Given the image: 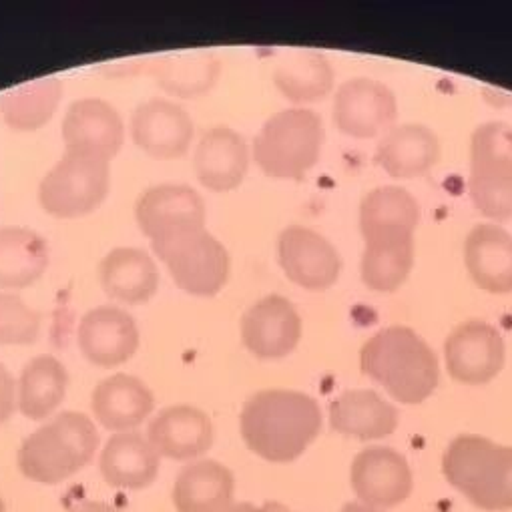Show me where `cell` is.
Returning <instances> with one entry per match:
<instances>
[{
  "mask_svg": "<svg viewBox=\"0 0 512 512\" xmlns=\"http://www.w3.org/2000/svg\"><path fill=\"white\" fill-rule=\"evenodd\" d=\"M155 408L149 386L131 374H113L101 380L91 396V410L97 422L115 432H133Z\"/></svg>",
  "mask_w": 512,
  "mask_h": 512,
  "instance_id": "7402d4cb",
  "label": "cell"
},
{
  "mask_svg": "<svg viewBox=\"0 0 512 512\" xmlns=\"http://www.w3.org/2000/svg\"><path fill=\"white\" fill-rule=\"evenodd\" d=\"M398 420V410L372 390H348L330 406L332 430L358 440L386 438Z\"/></svg>",
  "mask_w": 512,
  "mask_h": 512,
  "instance_id": "484cf974",
  "label": "cell"
},
{
  "mask_svg": "<svg viewBox=\"0 0 512 512\" xmlns=\"http://www.w3.org/2000/svg\"><path fill=\"white\" fill-rule=\"evenodd\" d=\"M61 97L63 83L57 77H43L0 97V115L15 131H37L53 119Z\"/></svg>",
  "mask_w": 512,
  "mask_h": 512,
  "instance_id": "1f68e13d",
  "label": "cell"
},
{
  "mask_svg": "<svg viewBox=\"0 0 512 512\" xmlns=\"http://www.w3.org/2000/svg\"><path fill=\"white\" fill-rule=\"evenodd\" d=\"M398 103L390 87L368 77H356L334 95V125L356 139H374L396 123Z\"/></svg>",
  "mask_w": 512,
  "mask_h": 512,
  "instance_id": "30bf717a",
  "label": "cell"
},
{
  "mask_svg": "<svg viewBox=\"0 0 512 512\" xmlns=\"http://www.w3.org/2000/svg\"><path fill=\"white\" fill-rule=\"evenodd\" d=\"M77 342L83 356L99 368H115L129 362L139 348L135 320L117 306H97L79 324Z\"/></svg>",
  "mask_w": 512,
  "mask_h": 512,
  "instance_id": "2e32d148",
  "label": "cell"
},
{
  "mask_svg": "<svg viewBox=\"0 0 512 512\" xmlns=\"http://www.w3.org/2000/svg\"><path fill=\"white\" fill-rule=\"evenodd\" d=\"M69 372L51 354L35 356L27 362L19 378V410L29 420L49 418L65 400Z\"/></svg>",
  "mask_w": 512,
  "mask_h": 512,
  "instance_id": "f1b7e54d",
  "label": "cell"
},
{
  "mask_svg": "<svg viewBox=\"0 0 512 512\" xmlns=\"http://www.w3.org/2000/svg\"><path fill=\"white\" fill-rule=\"evenodd\" d=\"M274 85L292 103H314L332 93L334 69L320 53L296 51L278 63Z\"/></svg>",
  "mask_w": 512,
  "mask_h": 512,
  "instance_id": "d6a6232c",
  "label": "cell"
},
{
  "mask_svg": "<svg viewBox=\"0 0 512 512\" xmlns=\"http://www.w3.org/2000/svg\"><path fill=\"white\" fill-rule=\"evenodd\" d=\"M247 165L249 149L245 139L225 125L205 131L195 147L193 169L199 183L213 193L237 189L245 179Z\"/></svg>",
  "mask_w": 512,
  "mask_h": 512,
  "instance_id": "ac0fdd59",
  "label": "cell"
},
{
  "mask_svg": "<svg viewBox=\"0 0 512 512\" xmlns=\"http://www.w3.org/2000/svg\"><path fill=\"white\" fill-rule=\"evenodd\" d=\"M468 191L474 207L490 221L512 217V127L490 121L470 139Z\"/></svg>",
  "mask_w": 512,
  "mask_h": 512,
  "instance_id": "52a82bcc",
  "label": "cell"
},
{
  "mask_svg": "<svg viewBox=\"0 0 512 512\" xmlns=\"http://www.w3.org/2000/svg\"><path fill=\"white\" fill-rule=\"evenodd\" d=\"M101 474L113 488L143 490L155 482L161 456L139 432L113 434L101 452Z\"/></svg>",
  "mask_w": 512,
  "mask_h": 512,
  "instance_id": "cb8c5ba5",
  "label": "cell"
},
{
  "mask_svg": "<svg viewBox=\"0 0 512 512\" xmlns=\"http://www.w3.org/2000/svg\"><path fill=\"white\" fill-rule=\"evenodd\" d=\"M99 432L81 412H61L29 434L17 454L21 472L41 484H61L81 472L95 456Z\"/></svg>",
  "mask_w": 512,
  "mask_h": 512,
  "instance_id": "3957f363",
  "label": "cell"
},
{
  "mask_svg": "<svg viewBox=\"0 0 512 512\" xmlns=\"http://www.w3.org/2000/svg\"><path fill=\"white\" fill-rule=\"evenodd\" d=\"M274 512H290V510H286V508L280 506V504H274Z\"/></svg>",
  "mask_w": 512,
  "mask_h": 512,
  "instance_id": "f35d334b",
  "label": "cell"
},
{
  "mask_svg": "<svg viewBox=\"0 0 512 512\" xmlns=\"http://www.w3.org/2000/svg\"><path fill=\"white\" fill-rule=\"evenodd\" d=\"M41 316L19 296L0 292V346H27L39 338Z\"/></svg>",
  "mask_w": 512,
  "mask_h": 512,
  "instance_id": "836d02e7",
  "label": "cell"
},
{
  "mask_svg": "<svg viewBox=\"0 0 512 512\" xmlns=\"http://www.w3.org/2000/svg\"><path fill=\"white\" fill-rule=\"evenodd\" d=\"M225 512H274V504H266V506H253L249 502H241V504H231Z\"/></svg>",
  "mask_w": 512,
  "mask_h": 512,
  "instance_id": "8d00e7d4",
  "label": "cell"
},
{
  "mask_svg": "<svg viewBox=\"0 0 512 512\" xmlns=\"http://www.w3.org/2000/svg\"><path fill=\"white\" fill-rule=\"evenodd\" d=\"M464 264L480 290L488 294H510L512 233L498 223L476 225L464 241Z\"/></svg>",
  "mask_w": 512,
  "mask_h": 512,
  "instance_id": "ffe728a7",
  "label": "cell"
},
{
  "mask_svg": "<svg viewBox=\"0 0 512 512\" xmlns=\"http://www.w3.org/2000/svg\"><path fill=\"white\" fill-rule=\"evenodd\" d=\"M420 223V205L412 193L398 185L376 187L362 199L360 231L362 237L412 233Z\"/></svg>",
  "mask_w": 512,
  "mask_h": 512,
  "instance_id": "f546056e",
  "label": "cell"
},
{
  "mask_svg": "<svg viewBox=\"0 0 512 512\" xmlns=\"http://www.w3.org/2000/svg\"><path fill=\"white\" fill-rule=\"evenodd\" d=\"M318 402L298 390H262L241 408L239 430L251 452L286 464L300 458L322 432Z\"/></svg>",
  "mask_w": 512,
  "mask_h": 512,
  "instance_id": "6da1fadb",
  "label": "cell"
},
{
  "mask_svg": "<svg viewBox=\"0 0 512 512\" xmlns=\"http://www.w3.org/2000/svg\"><path fill=\"white\" fill-rule=\"evenodd\" d=\"M278 260L286 278L310 292L330 290L342 274L338 249L304 225H290L280 233Z\"/></svg>",
  "mask_w": 512,
  "mask_h": 512,
  "instance_id": "9c48e42d",
  "label": "cell"
},
{
  "mask_svg": "<svg viewBox=\"0 0 512 512\" xmlns=\"http://www.w3.org/2000/svg\"><path fill=\"white\" fill-rule=\"evenodd\" d=\"M504 340L500 332L482 322L468 320L454 328L444 342L448 374L468 386L488 384L504 366Z\"/></svg>",
  "mask_w": 512,
  "mask_h": 512,
  "instance_id": "8fae6325",
  "label": "cell"
},
{
  "mask_svg": "<svg viewBox=\"0 0 512 512\" xmlns=\"http://www.w3.org/2000/svg\"><path fill=\"white\" fill-rule=\"evenodd\" d=\"M362 372L402 404L424 402L438 386V358L412 328L390 326L360 352Z\"/></svg>",
  "mask_w": 512,
  "mask_h": 512,
  "instance_id": "7a4b0ae2",
  "label": "cell"
},
{
  "mask_svg": "<svg viewBox=\"0 0 512 512\" xmlns=\"http://www.w3.org/2000/svg\"><path fill=\"white\" fill-rule=\"evenodd\" d=\"M340 512H380V510H376L364 502H348Z\"/></svg>",
  "mask_w": 512,
  "mask_h": 512,
  "instance_id": "74e56055",
  "label": "cell"
},
{
  "mask_svg": "<svg viewBox=\"0 0 512 512\" xmlns=\"http://www.w3.org/2000/svg\"><path fill=\"white\" fill-rule=\"evenodd\" d=\"M219 59L207 51L167 55L149 65L155 83L181 99L201 97L213 89L219 77Z\"/></svg>",
  "mask_w": 512,
  "mask_h": 512,
  "instance_id": "4dcf8cb0",
  "label": "cell"
},
{
  "mask_svg": "<svg viewBox=\"0 0 512 512\" xmlns=\"http://www.w3.org/2000/svg\"><path fill=\"white\" fill-rule=\"evenodd\" d=\"M0 512H7V508H5V500H3V496H0Z\"/></svg>",
  "mask_w": 512,
  "mask_h": 512,
  "instance_id": "ab89813d",
  "label": "cell"
},
{
  "mask_svg": "<svg viewBox=\"0 0 512 512\" xmlns=\"http://www.w3.org/2000/svg\"><path fill=\"white\" fill-rule=\"evenodd\" d=\"M440 157L436 133L418 123L394 125L376 147L378 165L394 179H414L426 175Z\"/></svg>",
  "mask_w": 512,
  "mask_h": 512,
  "instance_id": "603a6c76",
  "label": "cell"
},
{
  "mask_svg": "<svg viewBox=\"0 0 512 512\" xmlns=\"http://www.w3.org/2000/svg\"><path fill=\"white\" fill-rule=\"evenodd\" d=\"M51 249L29 227H0V290H25L47 272Z\"/></svg>",
  "mask_w": 512,
  "mask_h": 512,
  "instance_id": "d4e9b609",
  "label": "cell"
},
{
  "mask_svg": "<svg viewBox=\"0 0 512 512\" xmlns=\"http://www.w3.org/2000/svg\"><path fill=\"white\" fill-rule=\"evenodd\" d=\"M442 472L476 508L486 512L512 510V446L462 434L448 444Z\"/></svg>",
  "mask_w": 512,
  "mask_h": 512,
  "instance_id": "277c9868",
  "label": "cell"
},
{
  "mask_svg": "<svg viewBox=\"0 0 512 512\" xmlns=\"http://www.w3.org/2000/svg\"><path fill=\"white\" fill-rule=\"evenodd\" d=\"M147 440L159 456L189 462L203 456L213 444V424L195 406H169L149 424Z\"/></svg>",
  "mask_w": 512,
  "mask_h": 512,
  "instance_id": "d6986e66",
  "label": "cell"
},
{
  "mask_svg": "<svg viewBox=\"0 0 512 512\" xmlns=\"http://www.w3.org/2000/svg\"><path fill=\"white\" fill-rule=\"evenodd\" d=\"M235 480L217 460H193L175 478L177 512H225L233 500Z\"/></svg>",
  "mask_w": 512,
  "mask_h": 512,
  "instance_id": "4316f807",
  "label": "cell"
},
{
  "mask_svg": "<svg viewBox=\"0 0 512 512\" xmlns=\"http://www.w3.org/2000/svg\"><path fill=\"white\" fill-rule=\"evenodd\" d=\"M111 187V163L77 151H65L39 185L41 207L59 219L93 213Z\"/></svg>",
  "mask_w": 512,
  "mask_h": 512,
  "instance_id": "ba28073f",
  "label": "cell"
},
{
  "mask_svg": "<svg viewBox=\"0 0 512 512\" xmlns=\"http://www.w3.org/2000/svg\"><path fill=\"white\" fill-rule=\"evenodd\" d=\"M99 282L111 300L143 306L157 294L159 270L145 249L115 247L99 264Z\"/></svg>",
  "mask_w": 512,
  "mask_h": 512,
  "instance_id": "44dd1931",
  "label": "cell"
},
{
  "mask_svg": "<svg viewBox=\"0 0 512 512\" xmlns=\"http://www.w3.org/2000/svg\"><path fill=\"white\" fill-rule=\"evenodd\" d=\"M352 488L372 508L402 504L412 492V472L406 458L388 446L364 448L350 468Z\"/></svg>",
  "mask_w": 512,
  "mask_h": 512,
  "instance_id": "5bb4252c",
  "label": "cell"
},
{
  "mask_svg": "<svg viewBox=\"0 0 512 512\" xmlns=\"http://www.w3.org/2000/svg\"><path fill=\"white\" fill-rule=\"evenodd\" d=\"M65 151L89 153L113 161L125 141V125L119 111L103 99L75 101L63 121Z\"/></svg>",
  "mask_w": 512,
  "mask_h": 512,
  "instance_id": "e0dca14e",
  "label": "cell"
},
{
  "mask_svg": "<svg viewBox=\"0 0 512 512\" xmlns=\"http://www.w3.org/2000/svg\"><path fill=\"white\" fill-rule=\"evenodd\" d=\"M71 512H121L111 504L105 502H83L79 506H75Z\"/></svg>",
  "mask_w": 512,
  "mask_h": 512,
  "instance_id": "d590c367",
  "label": "cell"
},
{
  "mask_svg": "<svg viewBox=\"0 0 512 512\" xmlns=\"http://www.w3.org/2000/svg\"><path fill=\"white\" fill-rule=\"evenodd\" d=\"M205 217V201L189 185H153L135 203L137 225L151 241L183 229L205 227Z\"/></svg>",
  "mask_w": 512,
  "mask_h": 512,
  "instance_id": "9a60e30c",
  "label": "cell"
},
{
  "mask_svg": "<svg viewBox=\"0 0 512 512\" xmlns=\"http://www.w3.org/2000/svg\"><path fill=\"white\" fill-rule=\"evenodd\" d=\"M243 346L262 360L290 356L302 338V318L294 304L278 294L255 302L241 318Z\"/></svg>",
  "mask_w": 512,
  "mask_h": 512,
  "instance_id": "7c38bea8",
  "label": "cell"
},
{
  "mask_svg": "<svg viewBox=\"0 0 512 512\" xmlns=\"http://www.w3.org/2000/svg\"><path fill=\"white\" fill-rule=\"evenodd\" d=\"M195 127L189 113L173 101L149 99L131 117L133 143L157 161L183 157L193 141Z\"/></svg>",
  "mask_w": 512,
  "mask_h": 512,
  "instance_id": "4fadbf2b",
  "label": "cell"
},
{
  "mask_svg": "<svg viewBox=\"0 0 512 512\" xmlns=\"http://www.w3.org/2000/svg\"><path fill=\"white\" fill-rule=\"evenodd\" d=\"M414 266V235L392 233L364 239L362 280L374 292H396Z\"/></svg>",
  "mask_w": 512,
  "mask_h": 512,
  "instance_id": "83f0119b",
  "label": "cell"
},
{
  "mask_svg": "<svg viewBox=\"0 0 512 512\" xmlns=\"http://www.w3.org/2000/svg\"><path fill=\"white\" fill-rule=\"evenodd\" d=\"M324 123L312 109H284L272 115L253 139L251 155L274 179H302L320 159Z\"/></svg>",
  "mask_w": 512,
  "mask_h": 512,
  "instance_id": "5b68a950",
  "label": "cell"
},
{
  "mask_svg": "<svg viewBox=\"0 0 512 512\" xmlns=\"http://www.w3.org/2000/svg\"><path fill=\"white\" fill-rule=\"evenodd\" d=\"M19 408V386L13 374L0 364V424H5Z\"/></svg>",
  "mask_w": 512,
  "mask_h": 512,
  "instance_id": "e575fe53",
  "label": "cell"
},
{
  "mask_svg": "<svg viewBox=\"0 0 512 512\" xmlns=\"http://www.w3.org/2000/svg\"><path fill=\"white\" fill-rule=\"evenodd\" d=\"M151 247L167 266L175 286L191 296H215L229 280V253L205 227L163 235L153 239Z\"/></svg>",
  "mask_w": 512,
  "mask_h": 512,
  "instance_id": "8992f818",
  "label": "cell"
}]
</instances>
